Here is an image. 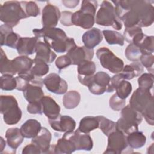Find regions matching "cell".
<instances>
[{"label": "cell", "instance_id": "1", "mask_svg": "<svg viewBox=\"0 0 154 154\" xmlns=\"http://www.w3.org/2000/svg\"><path fill=\"white\" fill-rule=\"evenodd\" d=\"M117 16L125 28L147 27L154 20V8L149 1L124 0L112 1Z\"/></svg>", "mask_w": 154, "mask_h": 154}, {"label": "cell", "instance_id": "2", "mask_svg": "<svg viewBox=\"0 0 154 154\" xmlns=\"http://www.w3.org/2000/svg\"><path fill=\"white\" fill-rule=\"evenodd\" d=\"M32 32L37 38H43L44 42L58 53L67 52L76 46L74 39L68 37L60 28L43 27L41 29H34Z\"/></svg>", "mask_w": 154, "mask_h": 154}, {"label": "cell", "instance_id": "3", "mask_svg": "<svg viewBox=\"0 0 154 154\" xmlns=\"http://www.w3.org/2000/svg\"><path fill=\"white\" fill-rule=\"evenodd\" d=\"M129 105L140 112L150 125H153V96L150 90L136 89L130 98Z\"/></svg>", "mask_w": 154, "mask_h": 154}, {"label": "cell", "instance_id": "4", "mask_svg": "<svg viewBox=\"0 0 154 154\" xmlns=\"http://www.w3.org/2000/svg\"><path fill=\"white\" fill-rule=\"evenodd\" d=\"M97 8L96 1H82L80 10L73 13L72 16L73 25L80 26L85 29L91 28L95 23Z\"/></svg>", "mask_w": 154, "mask_h": 154}, {"label": "cell", "instance_id": "5", "mask_svg": "<svg viewBox=\"0 0 154 154\" xmlns=\"http://www.w3.org/2000/svg\"><path fill=\"white\" fill-rule=\"evenodd\" d=\"M121 111V117L116 122V129L125 135L138 131V125L143 120L141 114L129 104L125 106Z\"/></svg>", "mask_w": 154, "mask_h": 154}, {"label": "cell", "instance_id": "6", "mask_svg": "<svg viewBox=\"0 0 154 154\" xmlns=\"http://www.w3.org/2000/svg\"><path fill=\"white\" fill-rule=\"evenodd\" d=\"M28 17L20 1H10L1 5L0 19L11 27L16 26L22 19Z\"/></svg>", "mask_w": 154, "mask_h": 154}, {"label": "cell", "instance_id": "7", "mask_svg": "<svg viewBox=\"0 0 154 154\" xmlns=\"http://www.w3.org/2000/svg\"><path fill=\"white\" fill-rule=\"evenodd\" d=\"M1 113L7 125L17 123L22 117V111L16 99L11 95H1L0 100Z\"/></svg>", "mask_w": 154, "mask_h": 154}, {"label": "cell", "instance_id": "8", "mask_svg": "<svg viewBox=\"0 0 154 154\" xmlns=\"http://www.w3.org/2000/svg\"><path fill=\"white\" fill-rule=\"evenodd\" d=\"M95 22L101 26H111L116 30H120L122 28V22L117 16L114 7L108 1L102 2L96 13Z\"/></svg>", "mask_w": 154, "mask_h": 154}, {"label": "cell", "instance_id": "9", "mask_svg": "<svg viewBox=\"0 0 154 154\" xmlns=\"http://www.w3.org/2000/svg\"><path fill=\"white\" fill-rule=\"evenodd\" d=\"M96 56L102 66L112 73H119L123 69V60L108 48L102 47L98 49L96 51Z\"/></svg>", "mask_w": 154, "mask_h": 154}, {"label": "cell", "instance_id": "10", "mask_svg": "<svg viewBox=\"0 0 154 154\" xmlns=\"http://www.w3.org/2000/svg\"><path fill=\"white\" fill-rule=\"evenodd\" d=\"M86 86L90 93L96 95H100L105 92H112L114 90L111 84V77L102 71L93 75L88 81Z\"/></svg>", "mask_w": 154, "mask_h": 154}, {"label": "cell", "instance_id": "11", "mask_svg": "<svg viewBox=\"0 0 154 154\" xmlns=\"http://www.w3.org/2000/svg\"><path fill=\"white\" fill-rule=\"evenodd\" d=\"M128 147L126 135L116 129L108 136V145L104 153H126L125 150Z\"/></svg>", "mask_w": 154, "mask_h": 154}, {"label": "cell", "instance_id": "12", "mask_svg": "<svg viewBox=\"0 0 154 154\" xmlns=\"http://www.w3.org/2000/svg\"><path fill=\"white\" fill-rule=\"evenodd\" d=\"M63 137L70 140L74 143L76 150L90 151L93 149V140L88 133H83L77 129L75 131L65 132Z\"/></svg>", "mask_w": 154, "mask_h": 154}, {"label": "cell", "instance_id": "13", "mask_svg": "<svg viewBox=\"0 0 154 154\" xmlns=\"http://www.w3.org/2000/svg\"><path fill=\"white\" fill-rule=\"evenodd\" d=\"M43 84L48 91L57 94H63L67 92V82L57 73H52L43 79Z\"/></svg>", "mask_w": 154, "mask_h": 154}, {"label": "cell", "instance_id": "14", "mask_svg": "<svg viewBox=\"0 0 154 154\" xmlns=\"http://www.w3.org/2000/svg\"><path fill=\"white\" fill-rule=\"evenodd\" d=\"M43 84V79L41 77H37L23 91V96L28 103L40 101L44 96V93L42 90Z\"/></svg>", "mask_w": 154, "mask_h": 154}, {"label": "cell", "instance_id": "15", "mask_svg": "<svg viewBox=\"0 0 154 154\" xmlns=\"http://www.w3.org/2000/svg\"><path fill=\"white\" fill-rule=\"evenodd\" d=\"M61 17L59 8L51 4H48L42 10V23L44 28H54L58 24Z\"/></svg>", "mask_w": 154, "mask_h": 154}, {"label": "cell", "instance_id": "16", "mask_svg": "<svg viewBox=\"0 0 154 154\" xmlns=\"http://www.w3.org/2000/svg\"><path fill=\"white\" fill-rule=\"evenodd\" d=\"M71 60L72 64L78 65L83 61H91L94 56L93 49H89L85 46H77L70 49L66 54Z\"/></svg>", "mask_w": 154, "mask_h": 154}, {"label": "cell", "instance_id": "17", "mask_svg": "<svg viewBox=\"0 0 154 154\" xmlns=\"http://www.w3.org/2000/svg\"><path fill=\"white\" fill-rule=\"evenodd\" d=\"M51 127L55 131L61 132H68L75 130L76 122L75 120L66 115H59L55 119H49Z\"/></svg>", "mask_w": 154, "mask_h": 154}, {"label": "cell", "instance_id": "18", "mask_svg": "<svg viewBox=\"0 0 154 154\" xmlns=\"http://www.w3.org/2000/svg\"><path fill=\"white\" fill-rule=\"evenodd\" d=\"M111 84L116 90V94L122 99H126L132 90L131 84L124 79L120 73L111 78Z\"/></svg>", "mask_w": 154, "mask_h": 154}, {"label": "cell", "instance_id": "19", "mask_svg": "<svg viewBox=\"0 0 154 154\" xmlns=\"http://www.w3.org/2000/svg\"><path fill=\"white\" fill-rule=\"evenodd\" d=\"M20 36L13 31L12 27L4 24L0 26L1 45H5L10 48L16 49Z\"/></svg>", "mask_w": 154, "mask_h": 154}, {"label": "cell", "instance_id": "20", "mask_svg": "<svg viewBox=\"0 0 154 154\" xmlns=\"http://www.w3.org/2000/svg\"><path fill=\"white\" fill-rule=\"evenodd\" d=\"M51 139L52 135L49 131L46 128L42 127L39 133L32 138L31 143L36 145L40 149L42 153H48Z\"/></svg>", "mask_w": 154, "mask_h": 154}, {"label": "cell", "instance_id": "21", "mask_svg": "<svg viewBox=\"0 0 154 154\" xmlns=\"http://www.w3.org/2000/svg\"><path fill=\"white\" fill-rule=\"evenodd\" d=\"M38 38L34 37H21L19 38L16 46V49L19 55H29L35 52L36 45Z\"/></svg>", "mask_w": 154, "mask_h": 154}, {"label": "cell", "instance_id": "22", "mask_svg": "<svg viewBox=\"0 0 154 154\" xmlns=\"http://www.w3.org/2000/svg\"><path fill=\"white\" fill-rule=\"evenodd\" d=\"M40 100L42 104L43 112L49 119H55L60 115V107L54 99L50 96H44Z\"/></svg>", "mask_w": 154, "mask_h": 154}, {"label": "cell", "instance_id": "23", "mask_svg": "<svg viewBox=\"0 0 154 154\" xmlns=\"http://www.w3.org/2000/svg\"><path fill=\"white\" fill-rule=\"evenodd\" d=\"M102 32L97 28H92L87 31L82 37L84 46L87 48L93 49L102 41Z\"/></svg>", "mask_w": 154, "mask_h": 154}, {"label": "cell", "instance_id": "24", "mask_svg": "<svg viewBox=\"0 0 154 154\" xmlns=\"http://www.w3.org/2000/svg\"><path fill=\"white\" fill-rule=\"evenodd\" d=\"M76 150L74 143L69 139L62 137L59 138L56 144L51 145L48 153H72Z\"/></svg>", "mask_w": 154, "mask_h": 154}, {"label": "cell", "instance_id": "25", "mask_svg": "<svg viewBox=\"0 0 154 154\" xmlns=\"http://www.w3.org/2000/svg\"><path fill=\"white\" fill-rule=\"evenodd\" d=\"M36 55L35 58L43 60L46 63H52L56 58V54L51 50V47L45 43L38 40L36 45Z\"/></svg>", "mask_w": 154, "mask_h": 154}, {"label": "cell", "instance_id": "26", "mask_svg": "<svg viewBox=\"0 0 154 154\" xmlns=\"http://www.w3.org/2000/svg\"><path fill=\"white\" fill-rule=\"evenodd\" d=\"M11 62L14 71L18 75L30 71L34 64V60L26 55L17 57Z\"/></svg>", "mask_w": 154, "mask_h": 154}, {"label": "cell", "instance_id": "27", "mask_svg": "<svg viewBox=\"0 0 154 154\" xmlns=\"http://www.w3.org/2000/svg\"><path fill=\"white\" fill-rule=\"evenodd\" d=\"M41 128V124L38 121L28 119L21 126L20 131L24 138H32L39 133Z\"/></svg>", "mask_w": 154, "mask_h": 154}, {"label": "cell", "instance_id": "28", "mask_svg": "<svg viewBox=\"0 0 154 154\" xmlns=\"http://www.w3.org/2000/svg\"><path fill=\"white\" fill-rule=\"evenodd\" d=\"M5 138L8 146L10 148L16 150L22 143L24 137L22 134L20 129L10 128L5 132Z\"/></svg>", "mask_w": 154, "mask_h": 154}, {"label": "cell", "instance_id": "29", "mask_svg": "<svg viewBox=\"0 0 154 154\" xmlns=\"http://www.w3.org/2000/svg\"><path fill=\"white\" fill-rule=\"evenodd\" d=\"M143 72L144 69L141 64L138 61H135L124 66L120 73L124 79L130 80L140 76Z\"/></svg>", "mask_w": 154, "mask_h": 154}, {"label": "cell", "instance_id": "30", "mask_svg": "<svg viewBox=\"0 0 154 154\" xmlns=\"http://www.w3.org/2000/svg\"><path fill=\"white\" fill-rule=\"evenodd\" d=\"M96 72L95 63L91 61H83L78 65V78L79 81L94 75Z\"/></svg>", "mask_w": 154, "mask_h": 154}, {"label": "cell", "instance_id": "31", "mask_svg": "<svg viewBox=\"0 0 154 154\" xmlns=\"http://www.w3.org/2000/svg\"><path fill=\"white\" fill-rule=\"evenodd\" d=\"M126 140L129 147L136 149L144 146L146 142V137L142 132L137 131L128 134Z\"/></svg>", "mask_w": 154, "mask_h": 154}, {"label": "cell", "instance_id": "32", "mask_svg": "<svg viewBox=\"0 0 154 154\" xmlns=\"http://www.w3.org/2000/svg\"><path fill=\"white\" fill-rule=\"evenodd\" d=\"M99 128V122L96 117L86 116L79 122L78 130L83 133H89Z\"/></svg>", "mask_w": 154, "mask_h": 154}, {"label": "cell", "instance_id": "33", "mask_svg": "<svg viewBox=\"0 0 154 154\" xmlns=\"http://www.w3.org/2000/svg\"><path fill=\"white\" fill-rule=\"evenodd\" d=\"M81 95L75 90H71L65 94L63 98L64 106L68 109L75 108L80 102Z\"/></svg>", "mask_w": 154, "mask_h": 154}, {"label": "cell", "instance_id": "34", "mask_svg": "<svg viewBox=\"0 0 154 154\" xmlns=\"http://www.w3.org/2000/svg\"><path fill=\"white\" fill-rule=\"evenodd\" d=\"M102 34L109 45H119L120 46L124 45L125 38L123 35L116 31L103 30Z\"/></svg>", "mask_w": 154, "mask_h": 154}, {"label": "cell", "instance_id": "35", "mask_svg": "<svg viewBox=\"0 0 154 154\" xmlns=\"http://www.w3.org/2000/svg\"><path fill=\"white\" fill-rule=\"evenodd\" d=\"M99 122V128L102 132L106 136H108L111 132L116 131V123L102 116H96Z\"/></svg>", "mask_w": 154, "mask_h": 154}, {"label": "cell", "instance_id": "36", "mask_svg": "<svg viewBox=\"0 0 154 154\" xmlns=\"http://www.w3.org/2000/svg\"><path fill=\"white\" fill-rule=\"evenodd\" d=\"M49 70V67L46 62L42 60L34 58V64L31 69L32 73L37 77H42L46 75Z\"/></svg>", "mask_w": 154, "mask_h": 154}, {"label": "cell", "instance_id": "37", "mask_svg": "<svg viewBox=\"0 0 154 154\" xmlns=\"http://www.w3.org/2000/svg\"><path fill=\"white\" fill-rule=\"evenodd\" d=\"M0 73L2 75L9 74L11 75H16L12 66L11 60L8 59L6 54L1 49V58H0Z\"/></svg>", "mask_w": 154, "mask_h": 154}, {"label": "cell", "instance_id": "38", "mask_svg": "<svg viewBox=\"0 0 154 154\" xmlns=\"http://www.w3.org/2000/svg\"><path fill=\"white\" fill-rule=\"evenodd\" d=\"M154 37L153 36H147L145 34L142 40L138 43L137 47L140 49L142 54H153L154 51Z\"/></svg>", "mask_w": 154, "mask_h": 154}, {"label": "cell", "instance_id": "39", "mask_svg": "<svg viewBox=\"0 0 154 154\" xmlns=\"http://www.w3.org/2000/svg\"><path fill=\"white\" fill-rule=\"evenodd\" d=\"M17 81L16 78L9 74H4L1 76V88L5 91L16 89Z\"/></svg>", "mask_w": 154, "mask_h": 154}, {"label": "cell", "instance_id": "40", "mask_svg": "<svg viewBox=\"0 0 154 154\" xmlns=\"http://www.w3.org/2000/svg\"><path fill=\"white\" fill-rule=\"evenodd\" d=\"M125 56L126 58L131 61H138L142 55V53L136 45L131 43L129 44L125 50Z\"/></svg>", "mask_w": 154, "mask_h": 154}, {"label": "cell", "instance_id": "41", "mask_svg": "<svg viewBox=\"0 0 154 154\" xmlns=\"http://www.w3.org/2000/svg\"><path fill=\"white\" fill-rule=\"evenodd\" d=\"M139 88L151 90L153 86V74L152 73H143L138 79Z\"/></svg>", "mask_w": 154, "mask_h": 154}, {"label": "cell", "instance_id": "42", "mask_svg": "<svg viewBox=\"0 0 154 154\" xmlns=\"http://www.w3.org/2000/svg\"><path fill=\"white\" fill-rule=\"evenodd\" d=\"M20 2L28 17H36L40 14L39 7L35 2L20 1Z\"/></svg>", "mask_w": 154, "mask_h": 154}, {"label": "cell", "instance_id": "43", "mask_svg": "<svg viewBox=\"0 0 154 154\" xmlns=\"http://www.w3.org/2000/svg\"><path fill=\"white\" fill-rule=\"evenodd\" d=\"M143 32L141 28L135 26L129 28H125L124 32H123V37L126 40L127 42L129 43L130 44L132 43L134 39L140 33Z\"/></svg>", "mask_w": 154, "mask_h": 154}, {"label": "cell", "instance_id": "44", "mask_svg": "<svg viewBox=\"0 0 154 154\" xmlns=\"http://www.w3.org/2000/svg\"><path fill=\"white\" fill-rule=\"evenodd\" d=\"M140 60L143 66L145 67L149 72L153 73L154 56L153 54H143L141 55Z\"/></svg>", "mask_w": 154, "mask_h": 154}, {"label": "cell", "instance_id": "45", "mask_svg": "<svg viewBox=\"0 0 154 154\" xmlns=\"http://www.w3.org/2000/svg\"><path fill=\"white\" fill-rule=\"evenodd\" d=\"M109 106L110 108L116 111H119L122 109V108L125 106L126 100L125 99H122L120 98L116 93L113 94L109 99Z\"/></svg>", "mask_w": 154, "mask_h": 154}, {"label": "cell", "instance_id": "46", "mask_svg": "<svg viewBox=\"0 0 154 154\" xmlns=\"http://www.w3.org/2000/svg\"><path fill=\"white\" fill-rule=\"evenodd\" d=\"M71 64V60L67 55L58 57L55 61V65L59 70L64 69Z\"/></svg>", "mask_w": 154, "mask_h": 154}, {"label": "cell", "instance_id": "47", "mask_svg": "<svg viewBox=\"0 0 154 154\" xmlns=\"http://www.w3.org/2000/svg\"><path fill=\"white\" fill-rule=\"evenodd\" d=\"M27 111L30 114H42L43 113V108L41 100L29 103L27 106Z\"/></svg>", "mask_w": 154, "mask_h": 154}, {"label": "cell", "instance_id": "48", "mask_svg": "<svg viewBox=\"0 0 154 154\" xmlns=\"http://www.w3.org/2000/svg\"><path fill=\"white\" fill-rule=\"evenodd\" d=\"M73 14V13L69 11H64L61 13V17L60 19L61 23L66 26H72V16Z\"/></svg>", "mask_w": 154, "mask_h": 154}, {"label": "cell", "instance_id": "49", "mask_svg": "<svg viewBox=\"0 0 154 154\" xmlns=\"http://www.w3.org/2000/svg\"><path fill=\"white\" fill-rule=\"evenodd\" d=\"M29 153H42L40 149L34 144L31 143L26 146L22 150V154H29Z\"/></svg>", "mask_w": 154, "mask_h": 154}, {"label": "cell", "instance_id": "50", "mask_svg": "<svg viewBox=\"0 0 154 154\" xmlns=\"http://www.w3.org/2000/svg\"><path fill=\"white\" fill-rule=\"evenodd\" d=\"M79 2V0L77 1H62V3L64 5L68 8H74L75 7L78 3Z\"/></svg>", "mask_w": 154, "mask_h": 154}, {"label": "cell", "instance_id": "51", "mask_svg": "<svg viewBox=\"0 0 154 154\" xmlns=\"http://www.w3.org/2000/svg\"><path fill=\"white\" fill-rule=\"evenodd\" d=\"M1 153H2V150H4V148L5 147V141L4 140L2 137H1Z\"/></svg>", "mask_w": 154, "mask_h": 154}]
</instances>
